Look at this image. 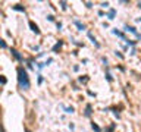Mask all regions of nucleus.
Wrapping results in <instances>:
<instances>
[{
    "instance_id": "f257e3e1",
    "label": "nucleus",
    "mask_w": 141,
    "mask_h": 132,
    "mask_svg": "<svg viewBox=\"0 0 141 132\" xmlns=\"http://www.w3.org/2000/svg\"><path fill=\"white\" fill-rule=\"evenodd\" d=\"M16 72H18V85H19V88H21V90H29L31 82H29L26 69L22 68V66H18Z\"/></svg>"
},
{
    "instance_id": "f03ea898",
    "label": "nucleus",
    "mask_w": 141,
    "mask_h": 132,
    "mask_svg": "<svg viewBox=\"0 0 141 132\" xmlns=\"http://www.w3.org/2000/svg\"><path fill=\"white\" fill-rule=\"evenodd\" d=\"M10 53H12V56H13L16 60H19V62H22V60H24V57L19 54V51H18L16 48H10Z\"/></svg>"
},
{
    "instance_id": "7ed1b4c3",
    "label": "nucleus",
    "mask_w": 141,
    "mask_h": 132,
    "mask_svg": "<svg viewBox=\"0 0 141 132\" xmlns=\"http://www.w3.org/2000/svg\"><path fill=\"white\" fill-rule=\"evenodd\" d=\"M88 38L91 40V43H93V44H94V46H96L97 48H100V44L97 43V40H96V37L93 35V32H91V31H88Z\"/></svg>"
},
{
    "instance_id": "20e7f679",
    "label": "nucleus",
    "mask_w": 141,
    "mask_h": 132,
    "mask_svg": "<svg viewBox=\"0 0 141 132\" xmlns=\"http://www.w3.org/2000/svg\"><path fill=\"white\" fill-rule=\"evenodd\" d=\"M74 24H75V26H77V28H78L79 31H84V29H85V25H84V24H82L81 21L75 19V21H74Z\"/></svg>"
},
{
    "instance_id": "39448f33",
    "label": "nucleus",
    "mask_w": 141,
    "mask_h": 132,
    "mask_svg": "<svg viewBox=\"0 0 141 132\" xmlns=\"http://www.w3.org/2000/svg\"><path fill=\"white\" fill-rule=\"evenodd\" d=\"M28 25H29V28H31V31H32V32H35V34H40V29H38V26H37V25H35L32 21H29V24H28Z\"/></svg>"
},
{
    "instance_id": "423d86ee",
    "label": "nucleus",
    "mask_w": 141,
    "mask_h": 132,
    "mask_svg": "<svg viewBox=\"0 0 141 132\" xmlns=\"http://www.w3.org/2000/svg\"><path fill=\"white\" fill-rule=\"evenodd\" d=\"M124 29H125L127 32H132V34H135V35L138 34V32H137V29H135L134 26H129V25H125V26H124Z\"/></svg>"
},
{
    "instance_id": "0eeeda50",
    "label": "nucleus",
    "mask_w": 141,
    "mask_h": 132,
    "mask_svg": "<svg viewBox=\"0 0 141 132\" xmlns=\"http://www.w3.org/2000/svg\"><path fill=\"white\" fill-rule=\"evenodd\" d=\"M91 110H93V107H91V104H87V107H85V113H84V115H85L87 118H90V116H91V113H93Z\"/></svg>"
},
{
    "instance_id": "6e6552de",
    "label": "nucleus",
    "mask_w": 141,
    "mask_h": 132,
    "mask_svg": "<svg viewBox=\"0 0 141 132\" xmlns=\"http://www.w3.org/2000/svg\"><path fill=\"white\" fill-rule=\"evenodd\" d=\"M12 9H13V10H18V12H22V13L25 12V7L21 6V4H15V6H12Z\"/></svg>"
},
{
    "instance_id": "1a4fd4ad",
    "label": "nucleus",
    "mask_w": 141,
    "mask_h": 132,
    "mask_svg": "<svg viewBox=\"0 0 141 132\" xmlns=\"http://www.w3.org/2000/svg\"><path fill=\"white\" fill-rule=\"evenodd\" d=\"M112 32H113L115 35H118V37H121V38H124V40L127 41V38H125V34H124V32H121V31H118V29H112Z\"/></svg>"
},
{
    "instance_id": "9d476101",
    "label": "nucleus",
    "mask_w": 141,
    "mask_h": 132,
    "mask_svg": "<svg viewBox=\"0 0 141 132\" xmlns=\"http://www.w3.org/2000/svg\"><path fill=\"white\" fill-rule=\"evenodd\" d=\"M115 15H116V10H115V9H110V10H109V15H107V18H109L110 21H113V19H115Z\"/></svg>"
},
{
    "instance_id": "9b49d317",
    "label": "nucleus",
    "mask_w": 141,
    "mask_h": 132,
    "mask_svg": "<svg viewBox=\"0 0 141 132\" xmlns=\"http://www.w3.org/2000/svg\"><path fill=\"white\" fill-rule=\"evenodd\" d=\"M62 46H63V41H59V43H56V44L53 46V48H51V51H57V50H59V48H60Z\"/></svg>"
},
{
    "instance_id": "f8f14e48",
    "label": "nucleus",
    "mask_w": 141,
    "mask_h": 132,
    "mask_svg": "<svg viewBox=\"0 0 141 132\" xmlns=\"http://www.w3.org/2000/svg\"><path fill=\"white\" fill-rule=\"evenodd\" d=\"M91 128H93V129H94L96 132H102V128H100V126L97 125V123H94V122L91 123Z\"/></svg>"
},
{
    "instance_id": "ddd939ff",
    "label": "nucleus",
    "mask_w": 141,
    "mask_h": 132,
    "mask_svg": "<svg viewBox=\"0 0 141 132\" xmlns=\"http://www.w3.org/2000/svg\"><path fill=\"white\" fill-rule=\"evenodd\" d=\"M78 81H79V82H82V84H85V82L88 81V76H87V75H84V76H79V78H78Z\"/></svg>"
},
{
    "instance_id": "4468645a",
    "label": "nucleus",
    "mask_w": 141,
    "mask_h": 132,
    "mask_svg": "<svg viewBox=\"0 0 141 132\" xmlns=\"http://www.w3.org/2000/svg\"><path fill=\"white\" fill-rule=\"evenodd\" d=\"M63 110H65L66 113H74V110H75V109H74L72 106H71V107H66V106H63Z\"/></svg>"
},
{
    "instance_id": "2eb2a0df",
    "label": "nucleus",
    "mask_w": 141,
    "mask_h": 132,
    "mask_svg": "<svg viewBox=\"0 0 141 132\" xmlns=\"http://www.w3.org/2000/svg\"><path fill=\"white\" fill-rule=\"evenodd\" d=\"M0 47H1V48H7V44L4 43V40H3V38H0Z\"/></svg>"
},
{
    "instance_id": "dca6fc26",
    "label": "nucleus",
    "mask_w": 141,
    "mask_h": 132,
    "mask_svg": "<svg viewBox=\"0 0 141 132\" xmlns=\"http://www.w3.org/2000/svg\"><path fill=\"white\" fill-rule=\"evenodd\" d=\"M106 79H107L109 82H112V81H113V78H112V75H110L109 72H106Z\"/></svg>"
},
{
    "instance_id": "f3484780",
    "label": "nucleus",
    "mask_w": 141,
    "mask_h": 132,
    "mask_svg": "<svg viewBox=\"0 0 141 132\" xmlns=\"http://www.w3.org/2000/svg\"><path fill=\"white\" fill-rule=\"evenodd\" d=\"M6 82H7V79H6V78H4L3 75H0V84H3V85H4Z\"/></svg>"
},
{
    "instance_id": "a211bd4d",
    "label": "nucleus",
    "mask_w": 141,
    "mask_h": 132,
    "mask_svg": "<svg viewBox=\"0 0 141 132\" xmlns=\"http://www.w3.org/2000/svg\"><path fill=\"white\" fill-rule=\"evenodd\" d=\"M60 6H62L63 10H66V1H60Z\"/></svg>"
},
{
    "instance_id": "6ab92c4d",
    "label": "nucleus",
    "mask_w": 141,
    "mask_h": 132,
    "mask_svg": "<svg viewBox=\"0 0 141 132\" xmlns=\"http://www.w3.org/2000/svg\"><path fill=\"white\" fill-rule=\"evenodd\" d=\"M43 81H44L43 79V75H38V84H43Z\"/></svg>"
},
{
    "instance_id": "aec40b11",
    "label": "nucleus",
    "mask_w": 141,
    "mask_h": 132,
    "mask_svg": "<svg viewBox=\"0 0 141 132\" xmlns=\"http://www.w3.org/2000/svg\"><path fill=\"white\" fill-rule=\"evenodd\" d=\"M47 19L51 22V21H54V16H53V15H49V16H47Z\"/></svg>"
},
{
    "instance_id": "412c9836",
    "label": "nucleus",
    "mask_w": 141,
    "mask_h": 132,
    "mask_svg": "<svg viewBox=\"0 0 141 132\" xmlns=\"http://www.w3.org/2000/svg\"><path fill=\"white\" fill-rule=\"evenodd\" d=\"M85 4H87V7H93V3L91 1H85Z\"/></svg>"
},
{
    "instance_id": "4be33fe9",
    "label": "nucleus",
    "mask_w": 141,
    "mask_h": 132,
    "mask_svg": "<svg viewBox=\"0 0 141 132\" xmlns=\"http://www.w3.org/2000/svg\"><path fill=\"white\" fill-rule=\"evenodd\" d=\"M115 54H116V56H119V57H121V59H124V54H121V53H119V51H115Z\"/></svg>"
},
{
    "instance_id": "5701e85b",
    "label": "nucleus",
    "mask_w": 141,
    "mask_h": 132,
    "mask_svg": "<svg viewBox=\"0 0 141 132\" xmlns=\"http://www.w3.org/2000/svg\"><path fill=\"white\" fill-rule=\"evenodd\" d=\"M102 7H109V3L106 1V3H102Z\"/></svg>"
},
{
    "instance_id": "b1692460",
    "label": "nucleus",
    "mask_w": 141,
    "mask_h": 132,
    "mask_svg": "<svg viewBox=\"0 0 141 132\" xmlns=\"http://www.w3.org/2000/svg\"><path fill=\"white\" fill-rule=\"evenodd\" d=\"M56 26H57V29H60V28H62V24H60V22H57V24H56Z\"/></svg>"
},
{
    "instance_id": "393cba45",
    "label": "nucleus",
    "mask_w": 141,
    "mask_h": 132,
    "mask_svg": "<svg viewBox=\"0 0 141 132\" xmlns=\"http://www.w3.org/2000/svg\"><path fill=\"white\" fill-rule=\"evenodd\" d=\"M137 22H141V18H137Z\"/></svg>"
},
{
    "instance_id": "a878e982",
    "label": "nucleus",
    "mask_w": 141,
    "mask_h": 132,
    "mask_svg": "<svg viewBox=\"0 0 141 132\" xmlns=\"http://www.w3.org/2000/svg\"><path fill=\"white\" fill-rule=\"evenodd\" d=\"M138 7H140V9H141V1H140V3H138Z\"/></svg>"
},
{
    "instance_id": "bb28decb",
    "label": "nucleus",
    "mask_w": 141,
    "mask_h": 132,
    "mask_svg": "<svg viewBox=\"0 0 141 132\" xmlns=\"http://www.w3.org/2000/svg\"><path fill=\"white\" fill-rule=\"evenodd\" d=\"M25 132H31V131H29V129H25Z\"/></svg>"
}]
</instances>
